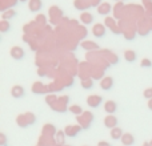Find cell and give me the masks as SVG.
<instances>
[{"label":"cell","mask_w":152,"mask_h":146,"mask_svg":"<svg viewBox=\"0 0 152 146\" xmlns=\"http://www.w3.org/2000/svg\"><path fill=\"white\" fill-rule=\"evenodd\" d=\"M104 110L108 114H113V113L118 110V104L115 101H107L104 104Z\"/></svg>","instance_id":"obj_8"},{"label":"cell","mask_w":152,"mask_h":146,"mask_svg":"<svg viewBox=\"0 0 152 146\" xmlns=\"http://www.w3.org/2000/svg\"><path fill=\"white\" fill-rule=\"evenodd\" d=\"M140 65H142V68H151V66H152V61L148 60V59H143Z\"/></svg>","instance_id":"obj_15"},{"label":"cell","mask_w":152,"mask_h":146,"mask_svg":"<svg viewBox=\"0 0 152 146\" xmlns=\"http://www.w3.org/2000/svg\"><path fill=\"white\" fill-rule=\"evenodd\" d=\"M20 1H21V3H24V1H27V0H20Z\"/></svg>","instance_id":"obj_22"},{"label":"cell","mask_w":152,"mask_h":146,"mask_svg":"<svg viewBox=\"0 0 152 146\" xmlns=\"http://www.w3.org/2000/svg\"><path fill=\"white\" fill-rule=\"evenodd\" d=\"M92 33L95 37H103L105 35V27L103 24H95L94 28H92Z\"/></svg>","instance_id":"obj_3"},{"label":"cell","mask_w":152,"mask_h":146,"mask_svg":"<svg viewBox=\"0 0 152 146\" xmlns=\"http://www.w3.org/2000/svg\"><path fill=\"white\" fill-rule=\"evenodd\" d=\"M121 144H123L124 146H132L135 144V137L132 136V134H129V133H127V134H124L123 137H121Z\"/></svg>","instance_id":"obj_10"},{"label":"cell","mask_w":152,"mask_h":146,"mask_svg":"<svg viewBox=\"0 0 152 146\" xmlns=\"http://www.w3.org/2000/svg\"><path fill=\"white\" fill-rule=\"evenodd\" d=\"M11 56H12L15 60H21V59H24V56H26V52H24L20 47H13L12 49H11Z\"/></svg>","instance_id":"obj_4"},{"label":"cell","mask_w":152,"mask_h":146,"mask_svg":"<svg viewBox=\"0 0 152 146\" xmlns=\"http://www.w3.org/2000/svg\"><path fill=\"white\" fill-rule=\"evenodd\" d=\"M87 102H88V105L91 108H97L103 102V98L100 96H96V94H95V96H89L88 100H87Z\"/></svg>","instance_id":"obj_6"},{"label":"cell","mask_w":152,"mask_h":146,"mask_svg":"<svg viewBox=\"0 0 152 146\" xmlns=\"http://www.w3.org/2000/svg\"><path fill=\"white\" fill-rule=\"evenodd\" d=\"M81 85H83L84 89H92V81L91 80H86L81 82Z\"/></svg>","instance_id":"obj_17"},{"label":"cell","mask_w":152,"mask_h":146,"mask_svg":"<svg viewBox=\"0 0 152 146\" xmlns=\"http://www.w3.org/2000/svg\"><path fill=\"white\" fill-rule=\"evenodd\" d=\"M80 21L83 24H86V25H89V24L94 23V15L89 12H84L80 15Z\"/></svg>","instance_id":"obj_9"},{"label":"cell","mask_w":152,"mask_h":146,"mask_svg":"<svg viewBox=\"0 0 152 146\" xmlns=\"http://www.w3.org/2000/svg\"><path fill=\"white\" fill-rule=\"evenodd\" d=\"M124 136V133H123V130H121L120 128H113L112 130H111V138L113 139V141H118V139H121V137Z\"/></svg>","instance_id":"obj_11"},{"label":"cell","mask_w":152,"mask_h":146,"mask_svg":"<svg viewBox=\"0 0 152 146\" xmlns=\"http://www.w3.org/2000/svg\"><path fill=\"white\" fill-rule=\"evenodd\" d=\"M10 28H11V25L7 23V21H1V24H0V31L3 32V33H7L8 31H10Z\"/></svg>","instance_id":"obj_14"},{"label":"cell","mask_w":152,"mask_h":146,"mask_svg":"<svg viewBox=\"0 0 152 146\" xmlns=\"http://www.w3.org/2000/svg\"><path fill=\"white\" fill-rule=\"evenodd\" d=\"M143 96H144V98L151 100V98H152V88L145 89V90H144V93H143Z\"/></svg>","instance_id":"obj_16"},{"label":"cell","mask_w":152,"mask_h":146,"mask_svg":"<svg viewBox=\"0 0 152 146\" xmlns=\"http://www.w3.org/2000/svg\"><path fill=\"white\" fill-rule=\"evenodd\" d=\"M100 88L103 90H111L113 88V78L112 77H104L100 81Z\"/></svg>","instance_id":"obj_2"},{"label":"cell","mask_w":152,"mask_h":146,"mask_svg":"<svg viewBox=\"0 0 152 146\" xmlns=\"http://www.w3.org/2000/svg\"><path fill=\"white\" fill-rule=\"evenodd\" d=\"M71 112L72 113H76V114H79V113H81V108L77 106V105H74V106H71Z\"/></svg>","instance_id":"obj_18"},{"label":"cell","mask_w":152,"mask_h":146,"mask_svg":"<svg viewBox=\"0 0 152 146\" xmlns=\"http://www.w3.org/2000/svg\"><path fill=\"white\" fill-rule=\"evenodd\" d=\"M97 12H99L100 15H108V13L111 12V4H108V3H103V4L97 8Z\"/></svg>","instance_id":"obj_12"},{"label":"cell","mask_w":152,"mask_h":146,"mask_svg":"<svg viewBox=\"0 0 152 146\" xmlns=\"http://www.w3.org/2000/svg\"><path fill=\"white\" fill-rule=\"evenodd\" d=\"M104 125L107 126V128H110V129L116 128V126H118V118H116L113 114L107 116V117L104 118Z\"/></svg>","instance_id":"obj_5"},{"label":"cell","mask_w":152,"mask_h":146,"mask_svg":"<svg viewBox=\"0 0 152 146\" xmlns=\"http://www.w3.org/2000/svg\"><path fill=\"white\" fill-rule=\"evenodd\" d=\"M123 146H124V145H123Z\"/></svg>","instance_id":"obj_24"},{"label":"cell","mask_w":152,"mask_h":146,"mask_svg":"<svg viewBox=\"0 0 152 146\" xmlns=\"http://www.w3.org/2000/svg\"><path fill=\"white\" fill-rule=\"evenodd\" d=\"M124 56H126V60L128 61V63H134V61L136 60V52H135V51H126Z\"/></svg>","instance_id":"obj_13"},{"label":"cell","mask_w":152,"mask_h":146,"mask_svg":"<svg viewBox=\"0 0 152 146\" xmlns=\"http://www.w3.org/2000/svg\"><path fill=\"white\" fill-rule=\"evenodd\" d=\"M97 146H112V145L108 144V142H105V141H100L99 144H97Z\"/></svg>","instance_id":"obj_20"},{"label":"cell","mask_w":152,"mask_h":146,"mask_svg":"<svg viewBox=\"0 0 152 146\" xmlns=\"http://www.w3.org/2000/svg\"><path fill=\"white\" fill-rule=\"evenodd\" d=\"M84 48H87V49H95L96 48L97 49V45H95V44H92V43H88V44H84Z\"/></svg>","instance_id":"obj_19"},{"label":"cell","mask_w":152,"mask_h":146,"mask_svg":"<svg viewBox=\"0 0 152 146\" xmlns=\"http://www.w3.org/2000/svg\"><path fill=\"white\" fill-rule=\"evenodd\" d=\"M150 146H152V141H151V142H150Z\"/></svg>","instance_id":"obj_23"},{"label":"cell","mask_w":152,"mask_h":146,"mask_svg":"<svg viewBox=\"0 0 152 146\" xmlns=\"http://www.w3.org/2000/svg\"><path fill=\"white\" fill-rule=\"evenodd\" d=\"M11 94H12L13 98L19 100V98H23L24 94H26V92H24V88L20 85H15L12 88V90H11Z\"/></svg>","instance_id":"obj_1"},{"label":"cell","mask_w":152,"mask_h":146,"mask_svg":"<svg viewBox=\"0 0 152 146\" xmlns=\"http://www.w3.org/2000/svg\"><path fill=\"white\" fill-rule=\"evenodd\" d=\"M28 7L31 12H39L43 8V3H42V0H29Z\"/></svg>","instance_id":"obj_7"},{"label":"cell","mask_w":152,"mask_h":146,"mask_svg":"<svg viewBox=\"0 0 152 146\" xmlns=\"http://www.w3.org/2000/svg\"><path fill=\"white\" fill-rule=\"evenodd\" d=\"M148 109L152 110V98H151V100H148Z\"/></svg>","instance_id":"obj_21"}]
</instances>
